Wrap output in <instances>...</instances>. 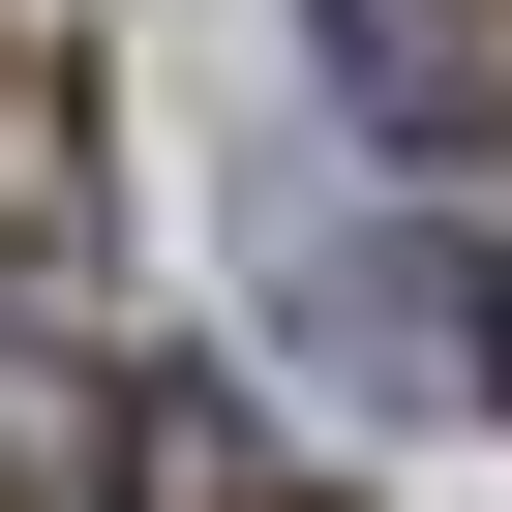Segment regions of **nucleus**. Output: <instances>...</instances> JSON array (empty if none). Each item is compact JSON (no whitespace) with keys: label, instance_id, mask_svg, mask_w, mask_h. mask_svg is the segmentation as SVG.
Segmentation results:
<instances>
[{"label":"nucleus","instance_id":"obj_1","mask_svg":"<svg viewBox=\"0 0 512 512\" xmlns=\"http://www.w3.org/2000/svg\"><path fill=\"white\" fill-rule=\"evenodd\" d=\"M332 61H362V121H422V151L512 121V31H452V0H332Z\"/></svg>","mask_w":512,"mask_h":512}]
</instances>
